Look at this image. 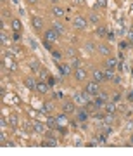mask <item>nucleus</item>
Masks as SVG:
<instances>
[{
    "label": "nucleus",
    "mask_w": 133,
    "mask_h": 156,
    "mask_svg": "<svg viewBox=\"0 0 133 156\" xmlns=\"http://www.w3.org/2000/svg\"><path fill=\"white\" fill-rule=\"evenodd\" d=\"M52 57H54V61H59V59H62V54L57 52V50H54V52H52Z\"/></svg>",
    "instance_id": "obj_30"
},
{
    "label": "nucleus",
    "mask_w": 133,
    "mask_h": 156,
    "mask_svg": "<svg viewBox=\"0 0 133 156\" xmlns=\"http://www.w3.org/2000/svg\"><path fill=\"white\" fill-rule=\"evenodd\" d=\"M9 123H11V125H14V127L17 125V116H16V115H12V116H11V120H9Z\"/></svg>",
    "instance_id": "obj_35"
},
{
    "label": "nucleus",
    "mask_w": 133,
    "mask_h": 156,
    "mask_svg": "<svg viewBox=\"0 0 133 156\" xmlns=\"http://www.w3.org/2000/svg\"><path fill=\"white\" fill-rule=\"evenodd\" d=\"M87 76H88L87 68H83V66L74 68V80H78V82H85V80H87Z\"/></svg>",
    "instance_id": "obj_3"
},
{
    "label": "nucleus",
    "mask_w": 133,
    "mask_h": 156,
    "mask_svg": "<svg viewBox=\"0 0 133 156\" xmlns=\"http://www.w3.org/2000/svg\"><path fill=\"white\" fill-rule=\"evenodd\" d=\"M85 92L90 95H97L100 92V83L99 82H95V80H92V82H88L87 83V87H85Z\"/></svg>",
    "instance_id": "obj_1"
},
{
    "label": "nucleus",
    "mask_w": 133,
    "mask_h": 156,
    "mask_svg": "<svg viewBox=\"0 0 133 156\" xmlns=\"http://www.w3.org/2000/svg\"><path fill=\"white\" fill-rule=\"evenodd\" d=\"M36 85H38V82L35 80V78H24V87L28 90H36Z\"/></svg>",
    "instance_id": "obj_10"
},
{
    "label": "nucleus",
    "mask_w": 133,
    "mask_h": 156,
    "mask_svg": "<svg viewBox=\"0 0 133 156\" xmlns=\"http://www.w3.org/2000/svg\"><path fill=\"white\" fill-rule=\"evenodd\" d=\"M52 16H54V17H62V16H64V9L59 7V5H54V7H52Z\"/></svg>",
    "instance_id": "obj_14"
},
{
    "label": "nucleus",
    "mask_w": 133,
    "mask_h": 156,
    "mask_svg": "<svg viewBox=\"0 0 133 156\" xmlns=\"http://www.w3.org/2000/svg\"><path fill=\"white\" fill-rule=\"evenodd\" d=\"M128 146H131V147H133V134L130 135V140H128Z\"/></svg>",
    "instance_id": "obj_38"
},
{
    "label": "nucleus",
    "mask_w": 133,
    "mask_h": 156,
    "mask_svg": "<svg viewBox=\"0 0 133 156\" xmlns=\"http://www.w3.org/2000/svg\"><path fill=\"white\" fill-rule=\"evenodd\" d=\"M52 109H54V104H52V102H45V104H43V111L47 113V115H50Z\"/></svg>",
    "instance_id": "obj_22"
},
{
    "label": "nucleus",
    "mask_w": 133,
    "mask_h": 156,
    "mask_svg": "<svg viewBox=\"0 0 133 156\" xmlns=\"http://www.w3.org/2000/svg\"><path fill=\"white\" fill-rule=\"evenodd\" d=\"M112 82H114V83H119V82H121V78H119V76H114V80H112Z\"/></svg>",
    "instance_id": "obj_41"
},
{
    "label": "nucleus",
    "mask_w": 133,
    "mask_h": 156,
    "mask_svg": "<svg viewBox=\"0 0 133 156\" xmlns=\"http://www.w3.org/2000/svg\"><path fill=\"white\" fill-rule=\"evenodd\" d=\"M49 83H45V80H42V82H38V85H36V92L38 94H42V95H45L47 92H49Z\"/></svg>",
    "instance_id": "obj_11"
},
{
    "label": "nucleus",
    "mask_w": 133,
    "mask_h": 156,
    "mask_svg": "<svg viewBox=\"0 0 133 156\" xmlns=\"http://www.w3.org/2000/svg\"><path fill=\"white\" fill-rule=\"evenodd\" d=\"M50 2H52L54 5H57V4H59V0H50Z\"/></svg>",
    "instance_id": "obj_42"
},
{
    "label": "nucleus",
    "mask_w": 133,
    "mask_h": 156,
    "mask_svg": "<svg viewBox=\"0 0 133 156\" xmlns=\"http://www.w3.org/2000/svg\"><path fill=\"white\" fill-rule=\"evenodd\" d=\"M43 40H45V42H50V44H56L57 40H59V35L54 31V28H49L43 33Z\"/></svg>",
    "instance_id": "obj_4"
},
{
    "label": "nucleus",
    "mask_w": 133,
    "mask_h": 156,
    "mask_svg": "<svg viewBox=\"0 0 133 156\" xmlns=\"http://www.w3.org/2000/svg\"><path fill=\"white\" fill-rule=\"evenodd\" d=\"M0 40H2V44H4V45L9 42V37L5 35V31H4V30H2V33H0Z\"/></svg>",
    "instance_id": "obj_28"
},
{
    "label": "nucleus",
    "mask_w": 133,
    "mask_h": 156,
    "mask_svg": "<svg viewBox=\"0 0 133 156\" xmlns=\"http://www.w3.org/2000/svg\"><path fill=\"white\" fill-rule=\"evenodd\" d=\"M87 118H88V113L85 111V109H80V111H78V120H81V122H85Z\"/></svg>",
    "instance_id": "obj_21"
},
{
    "label": "nucleus",
    "mask_w": 133,
    "mask_h": 156,
    "mask_svg": "<svg viewBox=\"0 0 133 156\" xmlns=\"http://www.w3.org/2000/svg\"><path fill=\"white\" fill-rule=\"evenodd\" d=\"M90 21L92 23H99V16H97L95 12H92V14H90Z\"/></svg>",
    "instance_id": "obj_34"
},
{
    "label": "nucleus",
    "mask_w": 133,
    "mask_h": 156,
    "mask_svg": "<svg viewBox=\"0 0 133 156\" xmlns=\"http://www.w3.org/2000/svg\"><path fill=\"white\" fill-rule=\"evenodd\" d=\"M92 75H94V80L95 82H99V83H102V82L105 80V71H102L100 68H94Z\"/></svg>",
    "instance_id": "obj_7"
},
{
    "label": "nucleus",
    "mask_w": 133,
    "mask_h": 156,
    "mask_svg": "<svg viewBox=\"0 0 133 156\" xmlns=\"http://www.w3.org/2000/svg\"><path fill=\"white\" fill-rule=\"evenodd\" d=\"M35 130H36L38 134H43V132H45V127H43V123H35Z\"/></svg>",
    "instance_id": "obj_25"
},
{
    "label": "nucleus",
    "mask_w": 133,
    "mask_h": 156,
    "mask_svg": "<svg viewBox=\"0 0 133 156\" xmlns=\"http://www.w3.org/2000/svg\"><path fill=\"white\" fill-rule=\"evenodd\" d=\"M128 40H130V44H131L133 45V28H130V30H128Z\"/></svg>",
    "instance_id": "obj_33"
},
{
    "label": "nucleus",
    "mask_w": 133,
    "mask_h": 156,
    "mask_svg": "<svg viewBox=\"0 0 133 156\" xmlns=\"http://www.w3.org/2000/svg\"><path fill=\"white\" fill-rule=\"evenodd\" d=\"M31 26H33V30L40 31V30L43 28V19L38 17V16H33V17H31Z\"/></svg>",
    "instance_id": "obj_9"
},
{
    "label": "nucleus",
    "mask_w": 133,
    "mask_h": 156,
    "mask_svg": "<svg viewBox=\"0 0 133 156\" xmlns=\"http://www.w3.org/2000/svg\"><path fill=\"white\" fill-rule=\"evenodd\" d=\"M116 66H118V57L116 56L105 57V69H116Z\"/></svg>",
    "instance_id": "obj_8"
},
{
    "label": "nucleus",
    "mask_w": 133,
    "mask_h": 156,
    "mask_svg": "<svg viewBox=\"0 0 133 156\" xmlns=\"http://www.w3.org/2000/svg\"><path fill=\"white\" fill-rule=\"evenodd\" d=\"M29 68H31V69H33L35 73L42 69V68H40V62H38V61H31V62H29Z\"/></svg>",
    "instance_id": "obj_23"
},
{
    "label": "nucleus",
    "mask_w": 133,
    "mask_h": 156,
    "mask_svg": "<svg viewBox=\"0 0 133 156\" xmlns=\"http://www.w3.org/2000/svg\"><path fill=\"white\" fill-rule=\"evenodd\" d=\"M66 56H67V57H71V59H73V57H76V50L73 49V47H69V49L66 50Z\"/></svg>",
    "instance_id": "obj_26"
},
{
    "label": "nucleus",
    "mask_w": 133,
    "mask_h": 156,
    "mask_svg": "<svg viewBox=\"0 0 133 156\" xmlns=\"http://www.w3.org/2000/svg\"><path fill=\"white\" fill-rule=\"evenodd\" d=\"M56 123H57L56 118L49 116V118H47V123H45V125H47V128H54V127H56Z\"/></svg>",
    "instance_id": "obj_20"
},
{
    "label": "nucleus",
    "mask_w": 133,
    "mask_h": 156,
    "mask_svg": "<svg viewBox=\"0 0 133 156\" xmlns=\"http://www.w3.org/2000/svg\"><path fill=\"white\" fill-rule=\"evenodd\" d=\"M95 33H97V37H104V35H105V28H104V26H99V28L95 30Z\"/></svg>",
    "instance_id": "obj_27"
},
{
    "label": "nucleus",
    "mask_w": 133,
    "mask_h": 156,
    "mask_svg": "<svg viewBox=\"0 0 133 156\" xmlns=\"http://www.w3.org/2000/svg\"><path fill=\"white\" fill-rule=\"evenodd\" d=\"M62 109H64V113H66V115H69V113H73V111H74V102H66Z\"/></svg>",
    "instance_id": "obj_16"
},
{
    "label": "nucleus",
    "mask_w": 133,
    "mask_h": 156,
    "mask_svg": "<svg viewBox=\"0 0 133 156\" xmlns=\"http://www.w3.org/2000/svg\"><path fill=\"white\" fill-rule=\"evenodd\" d=\"M105 113H112V115H114V113H116V104L109 101V102L105 104Z\"/></svg>",
    "instance_id": "obj_17"
},
{
    "label": "nucleus",
    "mask_w": 133,
    "mask_h": 156,
    "mask_svg": "<svg viewBox=\"0 0 133 156\" xmlns=\"http://www.w3.org/2000/svg\"><path fill=\"white\" fill-rule=\"evenodd\" d=\"M52 28H54V31H56V33L59 35V37H61V35L64 33V26H62L61 23H54V24H52Z\"/></svg>",
    "instance_id": "obj_15"
},
{
    "label": "nucleus",
    "mask_w": 133,
    "mask_h": 156,
    "mask_svg": "<svg viewBox=\"0 0 133 156\" xmlns=\"http://www.w3.org/2000/svg\"><path fill=\"white\" fill-rule=\"evenodd\" d=\"M76 4H81V0H76Z\"/></svg>",
    "instance_id": "obj_43"
},
{
    "label": "nucleus",
    "mask_w": 133,
    "mask_h": 156,
    "mask_svg": "<svg viewBox=\"0 0 133 156\" xmlns=\"http://www.w3.org/2000/svg\"><path fill=\"white\" fill-rule=\"evenodd\" d=\"M42 146H52V147H54V146H57V142H56V140H43Z\"/></svg>",
    "instance_id": "obj_32"
},
{
    "label": "nucleus",
    "mask_w": 133,
    "mask_h": 156,
    "mask_svg": "<svg viewBox=\"0 0 133 156\" xmlns=\"http://www.w3.org/2000/svg\"><path fill=\"white\" fill-rule=\"evenodd\" d=\"M114 69H105V80H114Z\"/></svg>",
    "instance_id": "obj_24"
},
{
    "label": "nucleus",
    "mask_w": 133,
    "mask_h": 156,
    "mask_svg": "<svg viewBox=\"0 0 133 156\" xmlns=\"http://www.w3.org/2000/svg\"><path fill=\"white\" fill-rule=\"evenodd\" d=\"M126 99L130 101V102H133V90H131V92H128V95H126Z\"/></svg>",
    "instance_id": "obj_36"
},
{
    "label": "nucleus",
    "mask_w": 133,
    "mask_h": 156,
    "mask_svg": "<svg viewBox=\"0 0 133 156\" xmlns=\"http://www.w3.org/2000/svg\"><path fill=\"white\" fill-rule=\"evenodd\" d=\"M0 125H2V127H5V125H7V122L4 120V118H0Z\"/></svg>",
    "instance_id": "obj_40"
},
{
    "label": "nucleus",
    "mask_w": 133,
    "mask_h": 156,
    "mask_svg": "<svg viewBox=\"0 0 133 156\" xmlns=\"http://www.w3.org/2000/svg\"><path fill=\"white\" fill-rule=\"evenodd\" d=\"M71 64H61V66H59V75H61V76H67V75H69V73H71Z\"/></svg>",
    "instance_id": "obj_12"
},
{
    "label": "nucleus",
    "mask_w": 133,
    "mask_h": 156,
    "mask_svg": "<svg viewBox=\"0 0 133 156\" xmlns=\"http://www.w3.org/2000/svg\"><path fill=\"white\" fill-rule=\"evenodd\" d=\"M73 26L76 30H87L88 28V21H87L83 16H76L73 19Z\"/></svg>",
    "instance_id": "obj_2"
},
{
    "label": "nucleus",
    "mask_w": 133,
    "mask_h": 156,
    "mask_svg": "<svg viewBox=\"0 0 133 156\" xmlns=\"http://www.w3.org/2000/svg\"><path fill=\"white\" fill-rule=\"evenodd\" d=\"M71 66H73V68H80V66H81L78 57H73V59H71Z\"/></svg>",
    "instance_id": "obj_29"
},
{
    "label": "nucleus",
    "mask_w": 133,
    "mask_h": 156,
    "mask_svg": "<svg viewBox=\"0 0 133 156\" xmlns=\"http://www.w3.org/2000/svg\"><path fill=\"white\" fill-rule=\"evenodd\" d=\"M40 76H42V80H47L49 78V71H45V69H40Z\"/></svg>",
    "instance_id": "obj_31"
},
{
    "label": "nucleus",
    "mask_w": 133,
    "mask_h": 156,
    "mask_svg": "<svg viewBox=\"0 0 133 156\" xmlns=\"http://www.w3.org/2000/svg\"><path fill=\"white\" fill-rule=\"evenodd\" d=\"M109 101H111V102H114V104H118V102L121 101V94H119V92H114V94L109 97Z\"/></svg>",
    "instance_id": "obj_19"
},
{
    "label": "nucleus",
    "mask_w": 133,
    "mask_h": 156,
    "mask_svg": "<svg viewBox=\"0 0 133 156\" xmlns=\"http://www.w3.org/2000/svg\"><path fill=\"white\" fill-rule=\"evenodd\" d=\"M26 2H28L29 5H35V4H36V2H38V0H26Z\"/></svg>",
    "instance_id": "obj_39"
},
{
    "label": "nucleus",
    "mask_w": 133,
    "mask_h": 156,
    "mask_svg": "<svg viewBox=\"0 0 133 156\" xmlns=\"http://www.w3.org/2000/svg\"><path fill=\"white\" fill-rule=\"evenodd\" d=\"M109 102V95L105 94V92H102V94H97V99H95V106L97 108H102V106H105Z\"/></svg>",
    "instance_id": "obj_6"
},
{
    "label": "nucleus",
    "mask_w": 133,
    "mask_h": 156,
    "mask_svg": "<svg viewBox=\"0 0 133 156\" xmlns=\"http://www.w3.org/2000/svg\"><path fill=\"white\" fill-rule=\"evenodd\" d=\"M12 30H14V31H21V28H22V24H21V21H19V19H12Z\"/></svg>",
    "instance_id": "obj_18"
},
{
    "label": "nucleus",
    "mask_w": 133,
    "mask_h": 156,
    "mask_svg": "<svg viewBox=\"0 0 133 156\" xmlns=\"http://www.w3.org/2000/svg\"><path fill=\"white\" fill-rule=\"evenodd\" d=\"M105 4H107V0H99L97 2V5H102V7H105Z\"/></svg>",
    "instance_id": "obj_37"
},
{
    "label": "nucleus",
    "mask_w": 133,
    "mask_h": 156,
    "mask_svg": "<svg viewBox=\"0 0 133 156\" xmlns=\"http://www.w3.org/2000/svg\"><path fill=\"white\" fill-rule=\"evenodd\" d=\"M85 50H87L88 54H94V52H97V45L88 40V42H85Z\"/></svg>",
    "instance_id": "obj_13"
},
{
    "label": "nucleus",
    "mask_w": 133,
    "mask_h": 156,
    "mask_svg": "<svg viewBox=\"0 0 133 156\" xmlns=\"http://www.w3.org/2000/svg\"><path fill=\"white\" fill-rule=\"evenodd\" d=\"M97 54H100V56H104V57H109L111 56V47L105 44V42H100L97 45Z\"/></svg>",
    "instance_id": "obj_5"
}]
</instances>
